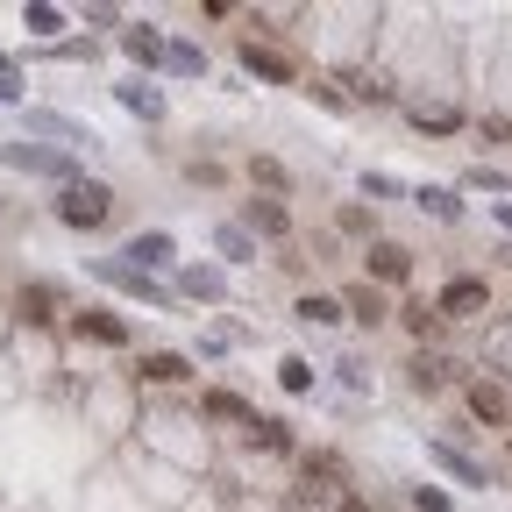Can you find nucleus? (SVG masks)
Here are the masks:
<instances>
[{
	"instance_id": "f257e3e1",
	"label": "nucleus",
	"mask_w": 512,
	"mask_h": 512,
	"mask_svg": "<svg viewBox=\"0 0 512 512\" xmlns=\"http://www.w3.org/2000/svg\"><path fill=\"white\" fill-rule=\"evenodd\" d=\"M57 221L64 228H107L114 221V192L100 185V178H79V185H64V200H57Z\"/></svg>"
},
{
	"instance_id": "f03ea898",
	"label": "nucleus",
	"mask_w": 512,
	"mask_h": 512,
	"mask_svg": "<svg viewBox=\"0 0 512 512\" xmlns=\"http://www.w3.org/2000/svg\"><path fill=\"white\" fill-rule=\"evenodd\" d=\"M0 164H15V171H36V178H64V185H79V164H72V150H43V143H0Z\"/></svg>"
},
{
	"instance_id": "7ed1b4c3",
	"label": "nucleus",
	"mask_w": 512,
	"mask_h": 512,
	"mask_svg": "<svg viewBox=\"0 0 512 512\" xmlns=\"http://www.w3.org/2000/svg\"><path fill=\"white\" fill-rule=\"evenodd\" d=\"M484 306H491L484 278H448V285H441V299H434V313H441V320H470V313H484Z\"/></svg>"
},
{
	"instance_id": "20e7f679",
	"label": "nucleus",
	"mask_w": 512,
	"mask_h": 512,
	"mask_svg": "<svg viewBox=\"0 0 512 512\" xmlns=\"http://www.w3.org/2000/svg\"><path fill=\"white\" fill-rule=\"evenodd\" d=\"M470 413H477L484 427H512V384L477 377V384H470Z\"/></svg>"
},
{
	"instance_id": "39448f33",
	"label": "nucleus",
	"mask_w": 512,
	"mask_h": 512,
	"mask_svg": "<svg viewBox=\"0 0 512 512\" xmlns=\"http://www.w3.org/2000/svg\"><path fill=\"white\" fill-rule=\"evenodd\" d=\"M72 328H79V335H93V342H107V349H128V320H114L107 306H86V313H72Z\"/></svg>"
},
{
	"instance_id": "423d86ee",
	"label": "nucleus",
	"mask_w": 512,
	"mask_h": 512,
	"mask_svg": "<svg viewBox=\"0 0 512 512\" xmlns=\"http://www.w3.org/2000/svg\"><path fill=\"white\" fill-rule=\"evenodd\" d=\"M242 72H256V79H271V86H292V57H278V50H264V43H242Z\"/></svg>"
},
{
	"instance_id": "0eeeda50",
	"label": "nucleus",
	"mask_w": 512,
	"mask_h": 512,
	"mask_svg": "<svg viewBox=\"0 0 512 512\" xmlns=\"http://www.w3.org/2000/svg\"><path fill=\"white\" fill-rule=\"evenodd\" d=\"M406 271H413V256L399 242H370V278L377 285H406Z\"/></svg>"
},
{
	"instance_id": "6e6552de",
	"label": "nucleus",
	"mask_w": 512,
	"mask_h": 512,
	"mask_svg": "<svg viewBox=\"0 0 512 512\" xmlns=\"http://www.w3.org/2000/svg\"><path fill=\"white\" fill-rule=\"evenodd\" d=\"M427 456H434L448 477H463V484H491V477H484V463H477V456H463V448H448V441H434Z\"/></svg>"
},
{
	"instance_id": "1a4fd4ad",
	"label": "nucleus",
	"mask_w": 512,
	"mask_h": 512,
	"mask_svg": "<svg viewBox=\"0 0 512 512\" xmlns=\"http://www.w3.org/2000/svg\"><path fill=\"white\" fill-rule=\"evenodd\" d=\"M406 370H413V392H441V384L456 377V363H448V356H427V349H420Z\"/></svg>"
},
{
	"instance_id": "9d476101",
	"label": "nucleus",
	"mask_w": 512,
	"mask_h": 512,
	"mask_svg": "<svg viewBox=\"0 0 512 512\" xmlns=\"http://www.w3.org/2000/svg\"><path fill=\"white\" fill-rule=\"evenodd\" d=\"M100 278H107V285H121V292H136V299H150V306H164V292H157L136 264H100Z\"/></svg>"
},
{
	"instance_id": "9b49d317",
	"label": "nucleus",
	"mask_w": 512,
	"mask_h": 512,
	"mask_svg": "<svg viewBox=\"0 0 512 512\" xmlns=\"http://www.w3.org/2000/svg\"><path fill=\"white\" fill-rule=\"evenodd\" d=\"M143 377H150V384H185V377H192V363H185V356H171V349H150V356H143Z\"/></svg>"
},
{
	"instance_id": "f8f14e48",
	"label": "nucleus",
	"mask_w": 512,
	"mask_h": 512,
	"mask_svg": "<svg viewBox=\"0 0 512 512\" xmlns=\"http://www.w3.org/2000/svg\"><path fill=\"white\" fill-rule=\"evenodd\" d=\"M249 228H256V235H271V242H278V235H292V214H285L278 200H249Z\"/></svg>"
},
{
	"instance_id": "ddd939ff",
	"label": "nucleus",
	"mask_w": 512,
	"mask_h": 512,
	"mask_svg": "<svg viewBox=\"0 0 512 512\" xmlns=\"http://www.w3.org/2000/svg\"><path fill=\"white\" fill-rule=\"evenodd\" d=\"M29 128H36V136H57V143H93V128L64 121V114H29Z\"/></svg>"
},
{
	"instance_id": "4468645a",
	"label": "nucleus",
	"mask_w": 512,
	"mask_h": 512,
	"mask_svg": "<svg viewBox=\"0 0 512 512\" xmlns=\"http://www.w3.org/2000/svg\"><path fill=\"white\" fill-rule=\"evenodd\" d=\"M121 107H128V114H143V121H164V93L143 86V79H136V86H121Z\"/></svg>"
},
{
	"instance_id": "2eb2a0df",
	"label": "nucleus",
	"mask_w": 512,
	"mask_h": 512,
	"mask_svg": "<svg viewBox=\"0 0 512 512\" xmlns=\"http://www.w3.org/2000/svg\"><path fill=\"white\" fill-rule=\"evenodd\" d=\"M342 313H349V320H363V328H377V320H384V299H377V285H356V292L342 299Z\"/></svg>"
},
{
	"instance_id": "dca6fc26",
	"label": "nucleus",
	"mask_w": 512,
	"mask_h": 512,
	"mask_svg": "<svg viewBox=\"0 0 512 512\" xmlns=\"http://www.w3.org/2000/svg\"><path fill=\"white\" fill-rule=\"evenodd\" d=\"M299 320H313V328H335V320H349V313H342V299H328V292H306V299H299Z\"/></svg>"
},
{
	"instance_id": "f3484780",
	"label": "nucleus",
	"mask_w": 512,
	"mask_h": 512,
	"mask_svg": "<svg viewBox=\"0 0 512 512\" xmlns=\"http://www.w3.org/2000/svg\"><path fill=\"white\" fill-rule=\"evenodd\" d=\"M128 256H136V271H157V264H171V235H136Z\"/></svg>"
},
{
	"instance_id": "a211bd4d",
	"label": "nucleus",
	"mask_w": 512,
	"mask_h": 512,
	"mask_svg": "<svg viewBox=\"0 0 512 512\" xmlns=\"http://www.w3.org/2000/svg\"><path fill=\"white\" fill-rule=\"evenodd\" d=\"M121 50L136 57V64H164V50H171V43H157L150 29H128V36H121Z\"/></svg>"
},
{
	"instance_id": "6ab92c4d",
	"label": "nucleus",
	"mask_w": 512,
	"mask_h": 512,
	"mask_svg": "<svg viewBox=\"0 0 512 512\" xmlns=\"http://www.w3.org/2000/svg\"><path fill=\"white\" fill-rule=\"evenodd\" d=\"M413 200H420L427 214H441V221H456V214H463V200H456V192H448V185H420Z\"/></svg>"
},
{
	"instance_id": "aec40b11",
	"label": "nucleus",
	"mask_w": 512,
	"mask_h": 512,
	"mask_svg": "<svg viewBox=\"0 0 512 512\" xmlns=\"http://www.w3.org/2000/svg\"><path fill=\"white\" fill-rule=\"evenodd\" d=\"M164 64H171L178 79H200V72H207V50H192V43H171V50H164Z\"/></svg>"
},
{
	"instance_id": "412c9836",
	"label": "nucleus",
	"mask_w": 512,
	"mask_h": 512,
	"mask_svg": "<svg viewBox=\"0 0 512 512\" xmlns=\"http://www.w3.org/2000/svg\"><path fill=\"white\" fill-rule=\"evenodd\" d=\"M249 441H256V448H278V456H285V448H292V434H285V420H264V413H256V420H249Z\"/></svg>"
},
{
	"instance_id": "4be33fe9",
	"label": "nucleus",
	"mask_w": 512,
	"mask_h": 512,
	"mask_svg": "<svg viewBox=\"0 0 512 512\" xmlns=\"http://www.w3.org/2000/svg\"><path fill=\"white\" fill-rule=\"evenodd\" d=\"M50 306H57V292H50V285H22V320H36V328H43Z\"/></svg>"
},
{
	"instance_id": "5701e85b",
	"label": "nucleus",
	"mask_w": 512,
	"mask_h": 512,
	"mask_svg": "<svg viewBox=\"0 0 512 512\" xmlns=\"http://www.w3.org/2000/svg\"><path fill=\"white\" fill-rule=\"evenodd\" d=\"M200 406H207V413H214V420H242V427H249V420H256V413H249V406H242V399H235V392H207V399H200Z\"/></svg>"
},
{
	"instance_id": "b1692460",
	"label": "nucleus",
	"mask_w": 512,
	"mask_h": 512,
	"mask_svg": "<svg viewBox=\"0 0 512 512\" xmlns=\"http://www.w3.org/2000/svg\"><path fill=\"white\" fill-rule=\"evenodd\" d=\"M185 292H192V299H221L228 278H221V271H185Z\"/></svg>"
},
{
	"instance_id": "393cba45",
	"label": "nucleus",
	"mask_w": 512,
	"mask_h": 512,
	"mask_svg": "<svg viewBox=\"0 0 512 512\" xmlns=\"http://www.w3.org/2000/svg\"><path fill=\"white\" fill-rule=\"evenodd\" d=\"M278 384H285V392H313V370H306V356H285V363H278Z\"/></svg>"
},
{
	"instance_id": "a878e982",
	"label": "nucleus",
	"mask_w": 512,
	"mask_h": 512,
	"mask_svg": "<svg viewBox=\"0 0 512 512\" xmlns=\"http://www.w3.org/2000/svg\"><path fill=\"white\" fill-rule=\"evenodd\" d=\"M22 22H29V36H57V29H64V15L43 8V0H36V8H22Z\"/></svg>"
},
{
	"instance_id": "bb28decb",
	"label": "nucleus",
	"mask_w": 512,
	"mask_h": 512,
	"mask_svg": "<svg viewBox=\"0 0 512 512\" xmlns=\"http://www.w3.org/2000/svg\"><path fill=\"white\" fill-rule=\"evenodd\" d=\"M406 328H413V335H420V342H427V335H434V328H441V313H434V306H427V299H413V306H406Z\"/></svg>"
},
{
	"instance_id": "cd10ccee",
	"label": "nucleus",
	"mask_w": 512,
	"mask_h": 512,
	"mask_svg": "<svg viewBox=\"0 0 512 512\" xmlns=\"http://www.w3.org/2000/svg\"><path fill=\"white\" fill-rule=\"evenodd\" d=\"M249 178H256V185H271V192H285V164H278V157H256Z\"/></svg>"
},
{
	"instance_id": "c85d7f7f",
	"label": "nucleus",
	"mask_w": 512,
	"mask_h": 512,
	"mask_svg": "<svg viewBox=\"0 0 512 512\" xmlns=\"http://www.w3.org/2000/svg\"><path fill=\"white\" fill-rule=\"evenodd\" d=\"M214 242H221V256H235V264H242V256L256 249V242H249V228H221Z\"/></svg>"
},
{
	"instance_id": "c756f323",
	"label": "nucleus",
	"mask_w": 512,
	"mask_h": 512,
	"mask_svg": "<svg viewBox=\"0 0 512 512\" xmlns=\"http://www.w3.org/2000/svg\"><path fill=\"white\" fill-rule=\"evenodd\" d=\"M0 100H22V64L0 57Z\"/></svg>"
},
{
	"instance_id": "7c9ffc66",
	"label": "nucleus",
	"mask_w": 512,
	"mask_h": 512,
	"mask_svg": "<svg viewBox=\"0 0 512 512\" xmlns=\"http://www.w3.org/2000/svg\"><path fill=\"white\" fill-rule=\"evenodd\" d=\"M413 505H420V512H456V505H448V491H427V484L413 491Z\"/></svg>"
},
{
	"instance_id": "2f4dec72",
	"label": "nucleus",
	"mask_w": 512,
	"mask_h": 512,
	"mask_svg": "<svg viewBox=\"0 0 512 512\" xmlns=\"http://www.w3.org/2000/svg\"><path fill=\"white\" fill-rule=\"evenodd\" d=\"M342 512H370V505H363V498H356V491H349V498H342Z\"/></svg>"
},
{
	"instance_id": "473e14b6",
	"label": "nucleus",
	"mask_w": 512,
	"mask_h": 512,
	"mask_svg": "<svg viewBox=\"0 0 512 512\" xmlns=\"http://www.w3.org/2000/svg\"><path fill=\"white\" fill-rule=\"evenodd\" d=\"M498 221H505V228H512V207H498Z\"/></svg>"
}]
</instances>
